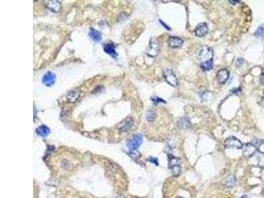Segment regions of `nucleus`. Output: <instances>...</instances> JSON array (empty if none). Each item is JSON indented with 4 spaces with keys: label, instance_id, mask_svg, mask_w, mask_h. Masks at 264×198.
<instances>
[{
    "label": "nucleus",
    "instance_id": "obj_1",
    "mask_svg": "<svg viewBox=\"0 0 264 198\" xmlns=\"http://www.w3.org/2000/svg\"><path fill=\"white\" fill-rule=\"evenodd\" d=\"M197 58L201 64L213 62V50L211 47L204 45L199 48L197 52Z\"/></svg>",
    "mask_w": 264,
    "mask_h": 198
},
{
    "label": "nucleus",
    "instance_id": "obj_2",
    "mask_svg": "<svg viewBox=\"0 0 264 198\" xmlns=\"http://www.w3.org/2000/svg\"><path fill=\"white\" fill-rule=\"evenodd\" d=\"M143 142V136L141 134H136V135L132 137L128 140L127 143V147L130 150L135 151L138 149Z\"/></svg>",
    "mask_w": 264,
    "mask_h": 198
},
{
    "label": "nucleus",
    "instance_id": "obj_3",
    "mask_svg": "<svg viewBox=\"0 0 264 198\" xmlns=\"http://www.w3.org/2000/svg\"><path fill=\"white\" fill-rule=\"evenodd\" d=\"M163 77L166 81L172 87H176L178 86V82L177 78L172 69H164L163 71Z\"/></svg>",
    "mask_w": 264,
    "mask_h": 198
},
{
    "label": "nucleus",
    "instance_id": "obj_4",
    "mask_svg": "<svg viewBox=\"0 0 264 198\" xmlns=\"http://www.w3.org/2000/svg\"><path fill=\"white\" fill-rule=\"evenodd\" d=\"M224 146L226 148H236L242 149L243 147V144L239 139L234 136L228 137L224 142Z\"/></svg>",
    "mask_w": 264,
    "mask_h": 198
},
{
    "label": "nucleus",
    "instance_id": "obj_5",
    "mask_svg": "<svg viewBox=\"0 0 264 198\" xmlns=\"http://www.w3.org/2000/svg\"><path fill=\"white\" fill-rule=\"evenodd\" d=\"M159 50L160 48L157 41L155 39H151L149 44V48L147 50V54L152 57L156 56L159 54Z\"/></svg>",
    "mask_w": 264,
    "mask_h": 198
},
{
    "label": "nucleus",
    "instance_id": "obj_6",
    "mask_svg": "<svg viewBox=\"0 0 264 198\" xmlns=\"http://www.w3.org/2000/svg\"><path fill=\"white\" fill-rule=\"evenodd\" d=\"M55 81L56 75L51 72H48L46 73H45L42 79V83L47 87H51L54 85Z\"/></svg>",
    "mask_w": 264,
    "mask_h": 198
},
{
    "label": "nucleus",
    "instance_id": "obj_7",
    "mask_svg": "<svg viewBox=\"0 0 264 198\" xmlns=\"http://www.w3.org/2000/svg\"><path fill=\"white\" fill-rule=\"evenodd\" d=\"M256 151V147L252 143H246L244 147L243 155L244 156L249 158L252 157Z\"/></svg>",
    "mask_w": 264,
    "mask_h": 198
},
{
    "label": "nucleus",
    "instance_id": "obj_8",
    "mask_svg": "<svg viewBox=\"0 0 264 198\" xmlns=\"http://www.w3.org/2000/svg\"><path fill=\"white\" fill-rule=\"evenodd\" d=\"M184 43L183 40L177 36H170L168 40L169 46L172 48H178L181 47Z\"/></svg>",
    "mask_w": 264,
    "mask_h": 198
},
{
    "label": "nucleus",
    "instance_id": "obj_9",
    "mask_svg": "<svg viewBox=\"0 0 264 198\" xmlns=\"http://www.w3.org/2000/svg\"><path fill=\"white\" fill-rule=\"evenodd\" d=\"M208 32L207 24L205 23H199L195 29L196 35L199 37L204 36Z\"/></svg>",
    "mask_w": 264,
    "mask_h": 198
},
{
    "label": "nucleus",
    "instance_id": "obj_10",
    "mask_svg": "<svg viewBox=\"0 0 264 198\" xmlns=\"http://www.w3.org/2000/svg\"><path fill=\"white\" fill-rule=\"evenodd\" d=\"M229 77V72L227 69H223L218 71L217 74V80L219 83H224Z\"/></svg>",
    "mask_w": 264,
    "mask_h": 198
},
{
    "label": "nucleus",
    "instance_id": "obj_11",
    "mask_svg": "<svg viewBox=\"0 0 264 198\" xmlns=\"http://www.w3.org/2000/svg\"><path fill=\"white\" fill-rule=\"evenodd\" d=\"M104 50L106 54H109L112 57H114V58L118 56L117 52L115 50V46L112 43L105 44L104 46Z\"/></svg>",
    "mask_w": 264,
    "mask_h": 198
},
{
    "label": "nucleus",
    "instance_id": "obj_12",
    "mask_svg": "<svg viewBox=\"0 0 264 198\" xmlns=\"http://www.w3.org/2000/svg\"><path fill=\"white\" fill-rule=\"evenodd\" d=\"M81 93L78 90H73L70 91L67 95V99L70 103H75L80 97Z\"/></svg>",
    "mask_w": 264,
    "mask_h": 198
},
{
    "label": "nucleus",
    "instance_id": "obj_13",
    "mask_svg": "<svg viewBox=\"0 0 264 198\" xmlns=\"http://www.w3.org/2000/svg\"><path fill=\"white\" fill-rule=\"evenodd\" d=\"M36 132L39 136L44 137H47L49 135L50 133V130L46 126L42 125L38 127V128L36 129Z\"/></svg>",
    "mask_w": 264,
    "mask_h": 198
},
{
    "label": "nucleus",
    "instance_id": "obj_14",
    "mask_svg": "<svg viewBox=\"0 0 264 198\" xmlns=\"http://www.w3.org/2000/svg\"><path fill=\"white\" fill-rule=\"evenodd\" d=\"M47 7L49 9L54 12H57L61 8V2L59 1H49L46 3Z\"/></svg>",
    "mask_w": 264,
    "mask_h": 198
},
{
    "label": "nucleus",
    "instance_id": "obj_15",
    "mask_svg": "<svg viewBox=\"0 0 264 198\" xmlns=\"http://www.w3.org/2000/svg\"><path fill=\"white\" fill-rule=\"evenodd\" d=\"M89 36L95 42H99L102 40V35L100 32L93 29H91L90 30Z\"/></svg>",
    "mask_w": 264,
    "mask_h": 198
},
{
    "label": "nucleus",
    "instance_id": "obj_16",
    "mask_svg": "<svg viewBox=\"0 0 264 198\" xmlns=\"http://www.w3.org/2000/svg\"><path fill=\"white\" fill-rule=\"evenodd\" d=\"M223 184L227 187H233L236 184V177L233 174H230L226 178H224L223 180Z\"/></svg>",
    "mask_w": 264,
    "mask_h": 198
},
{
    "label": "nucleus",
    "instance_id": "obj_17",
    "mask_svg": "<svg viewBox=\"0 0 264 198\" xmlns=\"http://www.w3.org/2000/svg\"><path fill=\"white\" fill-rule=\"evenodd\" d=\"M190 125H191V123H190L189 118L186 117H183L182 118H180L178 122V126L180 129L188 128V127L190 126Z\"/></svg>",
    "mask_w": 264,
    "mask_h": 198
},
{
    "label": "nucleus",
    "instance_id": "obj_18",
    "mask_svg": "<svg viewBox=\"0 0 264 198\" xmlns=\"http://www.w3.org/2000/svg\"><path fill=\"white\" fill-rule=\"evenodd\" d=\"M180 164V159L171 155V157H169V166L170 169H172L174 167H176V166H179Z\"/></svg>",
    "mask_w": 264,
    "mask_h": 198
},
{
    "label": "nucleus",
    "instance_id": "obj_19",
    "mask_svg": "<svg viewBox=\"0 0 264 198\" xmlns=\"http://www.w3.org/2000/svg\"><path fill=\"white\" fill-rule=\"evenodd\" d=\"M132 126H133V121L130 119H128L126 121L124 124H123V126L121 127L120 130L121 131H127L132 128Z\"/></svg>",
    "mask_w": 264,
    "mask_h": 198
},
{
    "label": "nucleus",
    "instance_id": "obj_20",
    "mask_svg": "<svg viewBox=\"0 0 264 198\" xmlns=\"http://www.w3.org/2000/svg\"><path fill=\"white\" fill-rule=\"evenodd\" d=\"M254 35L257 38H260L261 40L264 39V27L263 25H261L256 30Z\"/></svg>",
    "mask_w": 264,
    "mask_h": 198
},
{
    "label": "nucleus",
    "instance_id": "obj_21",
    "mask_svg": "<svg viewBox=\"0 0 264 198\" xmlns=\"http://www.w3.org/2000/svg\"><path fill=\"white\" fill-rule=\"evenodd\" d=\"M146 119L149 122H152L156 118V113L153 110H149L146 113Z\"/></svg>",
    "mask_w": 264,
    "mask_h": 198
},
{
    "label": "nucleus",
    "instance_id": "obj_22",
    "mask_svg": "<svg viewBox=\"0 0 264 198\" xmlns=\"http://www.w3.org/2000/svg\"><path fill=\"white\" fill-rule=\"evenodd\" d=\"M213 62L206 63H203V64H201V68L203 70L204 72H207L213 68Z\"/></svg>",
    "mask_w": 264,
    "mask_h": 198
},
{
    "label": "nucleus",
    "instance_id": "obj_23",
    "mask_svg": "<svg viewBox=\"0 0 264 198\" xmlns=\"http://www.w3.org/2000/svg\"><path fill=\"white\" fill-rule=\"evenodd\" d=\"M151 100L153 101V104H156V105L157 104H159L160 103H163V104H165L166 103V101L165 100H164L163 99L160 98V97H152Z\"/></svg>",
    "mask_w": 264,
    "mask_h": 198
},
{
    "label": "nucleus",
    "instance_id": "obj_24",
    "mask_svg": "<svg viewBox=\"0 0 264 198\" xmlns=\"http://www.w3.org/2000/svg\"><path fill=\"white\" fill-rule=\"evenodd\" d=\"M258 165L260 167L264 169V155L258 157Z\"/></svg>",
    "mask_w": 264,
    "mask_h": 198
},
{
    "label": "nucleus",
    "instance_id": "obj_25",
    "mask_svg": "<svg viewBox=\"0 0 264 198\" xmlns=\"http://www.w3.org/2000/svg\"><path fill=\"white\" fill-rule=\"evenodd\" d=\"M257 149H258L259 152L264 155V140L261 141L258 145H257Z\"/></svg>",
    "mask_w": 264,
    "mask_h": 198
},
{
    "label": "nucleus",
    "instance_id": "obj_26",
    "mask_svg": "<svg viewBox=\"0 0 264 198\" xmlns=\"http://www.w3.org/2000/svg\"><path fill=\"white\" fill-rule=\"evenodd\" d=\"M172 170L173 174L175 176H178L180 173V171H181V169H180V166H176V167L172 168Z\"/></svg>",
    "mask_w": 264,
    "mask_h": 198
},
{
    "label": "nucleus",
    "instance_id": "obj_27",
    "mask_svg": "<svg viewBox=\"0 0 264 198\" xmlns=\"http://www.w3.org/2000/svg\"><path fill=\"white\" fill-rule=\"evenodd\" d=\"M243 63H244V60L242 58H239L236 62V66L238 67H240L243 64Z\"/></svg>",
    "mask_w": 264,
    "mask_h": 198
},
{
    "label": "nucleus",
    "instance_id": "obj_28",
    "mask_svg": "<svg viewBox=\"0 0 264 198\" xmlns=\"http://www.w3.org/2000/svg\"><path fill=\"white\" fill-rule=\"evenodd\" d=\"M160 22L162 23V24L163 25V26H164V27H165V28H166V29L167 30H170V27H169L168 26V25H166V23H163V22L162 21H160Z\"/></svg>",
    "mask_w": 264,
    "mask_h": 198
},
{
    "label": "nucleus",
    "instance_id": "obj_29",
    "mask_svg": "<svg viewBox=\"0 0 264 198\" xmlns=\"http://www.w3.org/2000/svg\"><path fill=\"white\" fill-rule=\"evenodd\" d=\"M260 81H261V82L263 84H264V72H263V73H262V74L261 75V77H260Z\"/></svg>",
    "mask_w": 264,
    "mask_h": 198
},
{
    "label": "nucleus",
    "instance_id": "obj_30",
    "mask_svg": "<svg viewBox=\"0 0 264 198\" xmlns=\"http://www.w3.org/2000/svg\"><path fill=\"white\" fill-rule=\"evenodd\" d=\"M229 2H230L231 4L235 5V4H236V3H239L240 2H239V1H232V0H229Z\"/></svg>",
    "mask_w": 264,
    "mask_h": 198
},
{
    "label": "nucleus",
    "instance_id": "obj_31",
    "mask_svg": "<svg viewBox=\"0 0 264 198\" xmlns=\"http://www.w3.org/2000/svg\"><path fill=\"white\" fill-rule=\"evenodd\" d=\"M261 104L263 105V106H264V98L262 99V100H261Z\"/></svg>",
    "mask_w": 264,
    "mask_h": 198
},
{
    "label": "nucleus",
    "instance_id": "obj_32",
    "mask_svg": "<svg viewBox=\"0 0 264 198\" xmlns=\"http://www.w3.org/2000/svg\"><path fill=\"white\" fill-rule=\"evenodd\" d=\"M176 198H184V197H176Z\"/></svg>",
    "mask_w": 264,
    "mask_h": 198
}]
</instances>
